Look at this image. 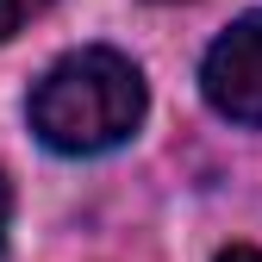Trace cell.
I'll use <instances>...</instances> for the list:
<instances>
[{"label":"cell","mask_w":262,"mask_h":262,"mask_svg":"<svg viewBox=\"0 0 262 262\" xmlns=\"http://www.w3.org/2000/svg\"><path fill=\"white\" fill-rule=\"evenodd\" d=\"M144 106H150L144 69L125 50L88 44V50L56 56L38 75V88L25 100V119L38 131V144L56 156H106V150L138 138Z\"/></svg>","instance_id":"cell-1"},{"label":"cell","mask_w":262,"mask_h":262,"mask_svg":"<svg viewBox=\"0 0 262 262\" xmlns=\"http://www.w3.org/2000/svg\"><path fill=\"white\" fill-rule=\"evenodd\" d=\"M200 94L219 119L262 125V7L231 19L200 62Z\"/></svg>","instance_id":"cell-2"},{"label":"cell","mask_w":262,"mask_h":262,"mask_svg":"<svg viewBox=\"0 0 262 262\" xmlns=\"http://www.w3.org/2000/svg\"><path fill=\"white\" fill-rule=\"evenodd\" d=\"M38 13H50V0H0V44L19 38V31L38 19Z\"/></svg>","instance_id":"cell-3"},{"label":"cell","mask_w":262,"mask_h":262,"mask_svg":"<svg viewBox=\"0 0 262 262\" xmlns=\"http://www.w3.org/2000/svg\"><path fill=\"white\" fill-rule=\"evenodd\" d=\"M7 225H13V187H7V175H0V250H7Z\"/></svg>","instance_id":"cell-4"},{"label":"cell","mask_w":262,"mask_h":262,"mask_svg":"<svg viewBox=\"0 0 262 262\" xmlns=\"http://www.w3.org/2000/svg\"><path fill=\"white\" fill-rule=\"evenodd\" d=\"M212 262H262V250H250V244H231V250H219Z\"/></svg>","instance_id":"cell-5"},{"label":"cell","mask_w":262,"mask_h":262,"mask_svg":"<svg viewBox=\"0 0 262 262\" xmlns=\"http://www.w3.org/2000/svg\"><path fill=\"white\" fill-rule=\"evenodd\" d=\"M156 7H175V0H156Z\"/></svg>","instance_id":"cell-6"}]
</instances>
